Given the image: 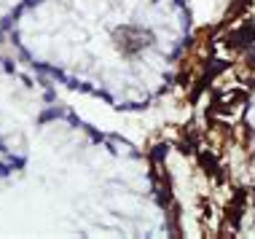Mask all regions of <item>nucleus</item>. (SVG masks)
<instances>
[{"mask_svg":"<svg viewBox=\"0 0 255 239\" xmlns=\"http://www.w3.org/2000/svg\"><path fill=\"white\" fill-rule=\"evenodd\" d=\"M226 46H229L231 51H247L255 46V24L253 22H245L242 27H237V30H231L229 35L223 40Z\"/></svg>","mask_w":255,"mask_h":239,"instance_id":"nucleus-1","label":"nucleus"},{"mask_svg":"<svg viewBox=\"0 0 255 239\" xmlns=\"http://www.w3.org/2000/svg\"><path fill=\"white\" fill-rule=\"evenodd\" d=\"M116 40H119V49H124L127 54H132L142 46H148L145 40H150V32H142L137 27H124V30L116 32Z\"/></svg>","mask_w":255,"mask_h":239,"instance_id":"nucleus-2","label":"nucleus"},{"mask_svg":"<svg viewBox=\"0 0 255 239\" xmlns=\"http://www.w3.org/2000/svg\"><path fill=\"white\" fill-rule=\"evenodd\" d=\"M167 151H169L167 145H156V148H153V153H150V156H153V161H156V164H161V159H164V153H167Z\"/></svg>","mask_w":255,"mask_h":239,"instance_id":"nucleus-3","label":"nucleus"}]
</instances>
